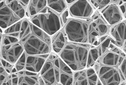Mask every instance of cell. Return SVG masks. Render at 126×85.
Wrapping results in <instances>:
<instances>
[{"mask_svg": "<svg viewBox=\"0 0 126 85\" xmlns=\"http://www.w3.org/2000/svg\"><path fill=\"white\" fill-rule=\"evenodd\" d=\"M71 17L89 19L96 12L89 0H77L68 6Z\"/></svg>", "mask_w": 126, "mask_h": 85, "instance_id": "10", "label": "cell"}, {"mask_svg": "<svg viewBox=\"0 0 126 85\" xmlns=\"http://www.w3.org/2000/svg\"><path fill=\"white\" fill-rule=\"evenodd\" d=\"M67 43V40L63 29L51 36L52 52L59 55Z\"/></svg>", "mask_w": 126, "mask_h": 85, "instance_id": "16", "label": "cell"}, {"mask_svg": "<svg viewBox=\"0 0 126 85\" xmlns=\"http://www.w3.org/2000/svg\"><path fill=\"white\" fill-rule=\"evenodd\" d=\"M0 28L3 30L11 26L22 19L10 9L4 1L0 2Z\"/></svg>", "mask_w": 126, "mask_h": 85, "instance_id": "15", "label": "cell"}, {"mask_svg": "<svg viewBox=\"0 0 126 85\" xmlns=\"http://www.w3.org/2000/svg\"><path fill=\"white\" fill-rule=\"evenodd\" d=\"M49 55H30L24 51L14 66L18 71H28L39 73Z\"/></svg>", "mask_w": 126, "mask_h": 85, "instance_id": "6", "label": "cell"}, {"mask_svg": "<svg viewBox=\"0 0 126 85\" xmlns=\"http://www.w3.org/2000/svg\"><path fill=\"white\" fill-rule=\"evenodd\" d=\"M125 22H126V19L125 20Z\"/></svg>", "mask_w": 126, "mask_h": 85, "instance_id": "31", "label": "cell"}, {"mask_svg": "<svg viewBox=\"0 0 126 85\" xmlns=\"http://www.w3.org/2000/svg\"><path fill=\"white\" fill-rule=\"evenodd\" d=\"M76 1H77V0H66V1L67 3L68 6L70 5L71 4H72V3L75 2Z\"/></svg>", "mask_w": 126, "mask_h": 85, "instance_id": "27", "label": "cell"}, {"mask_svg": "<svg viewBox=\"0 0 126 85\" xmlns=\"http://www.w3.org/2000/svg\"><path fill=\"white\" fill-rule=\"evenodd\" d=\"M0 66H3L6 68L12 69L14 66V65L12 64L10 62L1 58V61H0Z\"/></svg>", "mask_w": 126, "mask_h": 85, "instance_id": "24", "label": "cell"}, {"mask_svg": "<svg viewBox=\"0 0 126 85\" xmlns=\"http://www.w3.org/2000/svg\"><path fill=\"white\" fill-rule=\"evenodd\" d=\"M96 10L99 11L111 2V0H89Z\"/></svg>", "mask_w": 126, "mask_h": 85, "instance_id": "22", "label": "cell"}, {"mask_svg": "<svg viewBox=\"0 0 126 85\" xmlns=\"http://www.w3.org/2000/svg\"><path fill=\"white\" fill-rule=\"evenodd\" d=\"M61 59L59 55L53 52L49 54L39 73L46 85H60Z\"/></svg>", "mask_w": 126, "mask_h": 85, "instance_id": "5", "label": "cell"}, {"mask_svg": "<svg viewBox=\"0 0 126 85\" xmlns=\"http://www.w3.org/2000/svg\"><path fill=\"white\" fill-rule=\"evenodd\" d=\"M28 19L33 24L50 36L63 29L60 15L48 7Z\"/></svg>", "mask_w": 126, "mask_h": 85, "instance_id": "4", "label": "cell"}, {"mask_svg": "<svg viewBox=\"0 0 126 85\" xmlns=\"http://www.w3.org/2000/svg\"><path fill=\"white\" fill-rule=\"evenodd\" d=\"M6 4L22 19L27 18L26 8L18 0H6Z\"/></svg>", "mask_w": 126, "mask_h": 85, "instance_id": "19", "label": "cell"}, {"mask_svg": "<svg viewBox=\"0 0 126 85\" xmlns=\"http://www.w3.org/2000/svg\"><path fill=\"white\" fill-rule=\"evenodd\" d=\"M91 19L70 17L63 28L67 41L89 44L88 29Z\"/></svg>", "mask_w": 126, "mask_h": 85, "instance_id": "3", "label": "cell"}, {"mask_svg": "<svg viewBox=\"0 0 126 85\" xmlns=\"http://www.w3.org/2000/svg\"><path fill=\"white\" fill-rule=\"evenodd\" d=\"M109 30L110 26L96 10L89 23V44L91 45L99 38L108 35Z\"/></svg>", "mask_w": 126, "mask_h": 85, "instance_id": "7", "label": "cell"}, {"mask_svg": "<svg viewBox=\"0 0 126 85\" xmlns=\"http://www.w3.org/2000/svg\"><path fill=\"white\" fill-rule=\"evenodd\" d=\"M47 7V0H31L27 7V18H30Z\"/></svg>", "mask_w": 126, "mask_h": 85, "instance_id": "18", "label": "cell"}, {"mask_svg": "<svg viewBox=\"0 0 126 85\" xmlns=\"http://www.w3.org/2000/svg\"><path fill=\"white\" fill-rule=\"evenodd\" d=\"M6 0H0V2H3V1H5Z\"/></svg>", "mask_w": 126, "mask_h": 85, "instance_id": "30", "label": "cell"}, {"mask_svg": "<svg viewBox=\"0 0 126 85\" xmlns=\"http://www.w3.org/2000/svg\"><path fill=\"white\" fill-rule=\"evenodd\" d=\"M71 17L70 13L68 10V8L66 9L64 12H63L61 15H60V18H61V23L62 27L63 28L65 24L67 23L68 21Z\"/></svg>", "mask_w": 126, "mask_h": 85, "instance_id": "23", "label": "cell"}, {"mask_svg": "<svg viewBox=\"0 0 126 85\" xmlns=\"http://www.w3.org/2000/svg\"><path fill=\"white\" fill-rule=\"evenodd\" d=\"M124 57H126V54L116 45L113 41L101 55L96 63L118 67Z\"/></svg>", "mask_w": 126, "mask_h": 85, "instance_id": "9", "label": "cell"}, {"mask_svg": "<svg viewBox=\"0 0 126 85\" xmlns=\"http://www.w3.org/2000/svg\"><path fill=\"white\" fill-rule=\"evenodd\" d=\"M125 2H126V0H120V1H119V2L118 3V4L119 5H121L124 4Z\"/></svg>", "mask_w": 126, "mask_h": 85, "instance_id": "28", "label": "cell"}, {"mask_svg": "<svg viewBox=\"0 0 126 85\" xmlns=\"http://www.w3.org/2000/svg\"><path fill=\"white\" fill-rule=\"evenodd\" d=\"M120 9L121 10V11L123 13L125 20L126 19V2L124 3V4L119 5Z\"/></svg>", "mask_w": 126, "mask_h": 85, "instance_id": "25", "label": "cell"}, {"mask_svg": "<svg viewBox=\"0 0 126 85\" xmlns=\"http://www.w3.org/2000/svg\"><path fill=\"white\" fill-rule=\"evenodd\" d=\"M101 85L93 67L74 71L73 85Z\"/></svg>", "mask_w": 126, "mask_h": 85, "instance_id": "12", "label": "cell"}, {"mask_svg": "<svg viewBox=\"0 0 126 85\" xmlns=\"http://www.w3.org/2000/svg\"><path fill=\"white\" fill-rule=\"evenodd\" d=\"M12 69L6 68L0 66V85H12Z\"/></svg>", "mask_w": 126, "mask_h": 85, "instance_id": "21", "label": "cell"}, {"mask_svg": "<svg viewBox=\"0 0 126 85\" xmlns=\"http://www.w3.org/2000/svg\"><path fill=\"white\" fill-rule=\"evenodd\" d=\"M24 49L20 41L1 45V58L15 65L21 57Z\"/></svg>", "mask_w": 126, "mask_h": 85, "instance_id": "11", "label": "cell"}, {"mask_svg": "<svg viewBox=\"0 0 126 85\" xmlns=\"http://www.w3.org/2000/svg\"><path fill=\"white\" fill-rule=\"evenodd\" d=\"M20 42L28 55H45L52 52L51 36L33 24L30 20Z\"/></svg>", "mask_w": 126, "mask_h": 85, "instance_id": "1", "label": "cell"}, {"mask_svg": "<svg viewBox=\"0 0 126 85\" xmlns=\"http://www.w3.org/2000/svg\"><path fill=\"white\" fill-rule=\"evenodd\" d=\"M109 34L114 40L116 45L126 54V23L125 20L110 27Z\"/></svg>", "mask_w": 126, "mask_h": 85, "instance_id": "14", "label": "cell"}, {"mask_svg": "<svg viewBox=\"0 0 126 85\" xmlns=\"http://www.w3.org/2000/svg\"><path fill=\"white\" fill-rule=\"evenodd\" d=\"M18 1L27 9L31 0H18Z\"/></svg>", "mask_w": 126, "mask_h": 85, "instance_id": "26", "label": "cell"}, {"mask_svg": "<svg viewBox=\"0 0 126 85\" xmlns=\"http://www.w3.org/2000/svg\"><path fill=\"white\" fill-rule=\"evenodd\" d=\"M93 68L101 85H122L123 81L117 67L95 63Z\"/></svg>", "mask_w": 126, "mask_h": 85, "instance_id": "8", "label": "cell"}, {"mask_svg": "<svg viewBox=\"0 0 126 85\" xmlns=\"http://www.w3.org/2000/svg\"><path fill=\"white\" fill-rule=\"evenodd\" d=\"M18 72L19 85H39V73L28 71H20Z\"/></svg>", "mask_w": 126, "mask_h": 85, "instance_id": "17", "label": "cell"}, {"mask_svg": "<svg viewBox=\"0 0 126 85\" xmlns=\"http://www.w3.org/2000/svg\"><path fill=\"white\" fill-rule=\"evenodd\" d=\"M91 44L67 41L59 55L61 58L74 71L87 68Z\"/></svg>", "mask_w": 126, "mask_h": 85, "instance_id": "2", "label": "cell"}, {"mask_svg": "<svg viewBox=\"0 0 126 85\" xmlns=\"http://www.w3.org/2000/svg\"><path fill=\"white\" fill-rule=\"evenodd\" d=\"M98 12L110 27L125 20L120 7L116 3L111 2Z\"/></svg>", "mask_w": 126, "mask_h": 85, "instance_id": "13", "label": "cell"}, {"mask_svg": "<svg viewBox=\"0 0 126 85\" xmlns=\"http://www.w3.org/2000/svg\"><path fill=\"white\" fill-rule=\"evenodd\" d=\"M120 1V0H111V2H114V3H118Z\"/></svg>", "mask_w": 126, "mask_h": 85, "instance_id": "29", "label": "cell"}, {"mask_svg": "<svg viewBox=\"0 0 126 85\" xmlns=\"http://www.w3.org/2000/svg\"><path fill=\"white\" fill-rule=\"evenodd\" d=\"M68 6L66 0H47V7L60 15L68 8Z\"/></svg>", "mask_w": 126, "mask_h": 85, "instance_id": "20", "label": "cell"}]
</instances>
